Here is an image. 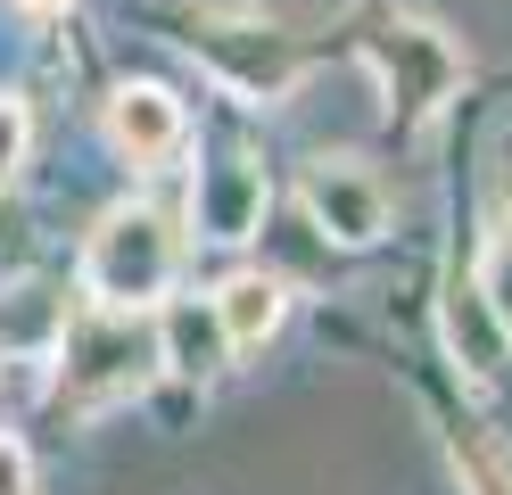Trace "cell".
<instances>
[{"label": "cell", "instance_id": "obj_1", "mask_svg": "<svg viewBox=\"0 0 512 495\" xmlns=\"http://www.w3.org/2000/svg\"><path fill=\"white\" fill-rule=\"evenodd\" d=\"M58 388H67V405L100 413V405H124V396H141L157 380V363H166V347H157V330L141 322V306H100V314H67V330H58Z\"/></svg>", "mask_w": 512, "mask_h": 495}, {"label": "cell", "instance_id": "obj_2", "mask_svg": "<svg viewBox=\"0 0 512 495\" xmlns=\"http://www.w3.org/2000/svg\"><path fill=\"white\" fill-rule=\"evenodd\" d=\"M174 281V223L157 207H108L83 248V289L100 306H149Z\"/></svg>", "mask_w": 512, "mask_h": 495}, {"label": "cell", "instance_id": "obj_3", "mask_svg": "<svg viewBox=\"0 0 512 495\" xmlns=\"http://www.w3.org/2000/svg\"><path fill=\"white\" fill-rule=\"evenodd\" d=\"M380 75H389V108L397 116H430L455 91V50L430 25H389L380 33Z\"/></svg>", "mask_w": 512, "mask_h": 495}, {"label": "cell", "instance_id": "obj_4", "mask_svg": "<svg viewBox=\"0 0 512 495\" xmlns=\"http://www.w3.org/2000/svg\"><path fill=\"white\" fill-rule=\"evenodd\" d=\"M306 207H314V223H323L339 248H372L380 223H389V190H380L364 165L331 157V165H314V174H306Z\"/></svg>", "mask_w": 512, "mask_h": 495}, {"label": "cell", "instance_id": "obj_5", "mask_svg": "<svg viewBox=\"0 0 512 495\" xmlns=\"http://www.w3.org/2000/svg\"><path fill=\"white\" fill-rule=\"evenodd\" d=\"M108 141L133 157V165L174 157V149H182V99L157 91V83H124V91L108 99Z\"/></svg>", "mask_w": 512, "mask_h": 495}, {"label": "cell", "instance_id": "obj_6", "mask_svg": "<svg viewBox=\"0 0 512 495\" xmlns=\"http://www.w3.org/2000/svg\"><path fill=\"white\" fill-rule=\"evenodd\" d=\"M265 223V174L240 157H223L199 174V231L207 240H248V231Z\"/></svg>", "mask_w": 512, "mask_h": 495}, {"label": "cell", "instance_id": "obj_7", "mask_svg": "<svg viewBox=\"0 0 512 495\" xmlns=\"http://www.w3.org/2000/svg\"><path fill=\"white\" fill-rule=\"evenodd\" d=\"M446 339H455V355L471 363L479 380H504V363H512V330L496 322L488 297H479V281H455V289H446Z\"/></svg>", "mask_w": 512, "mask_h": 495}, {"label": "cell", "instance_id": "obj_8", "mask_svg": "<svg viewBox=\"0 0 512 495\" xmlns=\"http://www.w3.org/2000/svg\"><path fill=\"white\" fill-rule=\"evenodd\" d=\"M207 306H215V322H223V347L248 355V347H265L273 330H281V306H290V297H281L273 273H240V281H223Z\"/></svg>", "mask_w": 512, "mask_h": 495}, {"label": "cell", "instance_id": "obj_9", "mask_svg": "<svg viewBox=\"0 0 512 495\" xmlns=\"http://www.w3.org/2000/svg\"><path fill=\"white\" fill-rule=\"evenodd\" d=\"M58 330H67V289H50V281L0 289V355H50Z\"/></svg>", "mask_w": 512, "mask_h": 495}, {"label": "cell", "instance_id": "obj_10", "mask_svg": "<svg viewBox=\"0 0 512 495\" xmlns=\"http://www.w3.org/2000/svg\"><path fill=\"white\" fill-rule=\"evenodd\" d=\"M157 347H166V363H174V372H190V380L215 372V363L232 355V347H223L215 306H207V314H199V306H174V314H166V330H157Z\"/></svg>", "mask_w": 512, "mask_h": 495}, {"label": "cell", "instance_id": "obj_11", "mask_svg": "<svg viewBox=\"0 0 512 495\" xmlns=\"http://www.w3.org/2000/svg\"><path fill=\"white\" fill-rule=\"evenodd\" d=\"M479 297H488L496 322L512 330V215L496 223V240H488V264H479Z\"/></svg>", "mask_w": 512, "mask_h": 495}, {"label": "cell", "instance_id": "obj_12", "mask_svg": "<svg viewBox=\"0 0 512 495\" xmlns=\"http://www.w3.org/2000/svg\"><path fill=\"white\" fill-rule=\"evenodd\" d=\"M463 479H471V495H512V462H496V454L463 446Z\"/></svg>", "mask_w": 512, "mask_h": 495}, {"label": "cell", "instance_id": "obj_13", "mask_svg": "<svg viewBox=\"0 0 512 495\" xmlns=\"http://www.w3.org/2000/svg\"><path fill=\"white\" fill-rule=\"evenodd\" d=\"M17 165H25V108H17V99H0V182H9Z\"/></svg>", "mask_w": 512, "mask_h": 495}, {"label": "cell", "instance_id": "obj_14", "mask_svg": "<svg viewBox=\"0 0 512 495\" xmlns=\"http://www.w3.org/2000/svg\"><path fill=\"white\" fill-rule=\"evenodd\" d=\"M0 495H34V462L17 438H0Z\"/></svg>", "mask_w": 512, "mask_h": 495}, {"label": "cell", "instance_id": "obj_15", "mask_svg": "<svg viewBox=\"0 0 512 495\" xmlns=\"http://www.w3.org/2000/svg\"><path fill=\"white\" fill-rule=\"evenodd\" d=\"M17 9H34V17H58V9H75V0H17Z\"/></svg>", "mask_w": 512, "mask_h": 495}]
</instances>
